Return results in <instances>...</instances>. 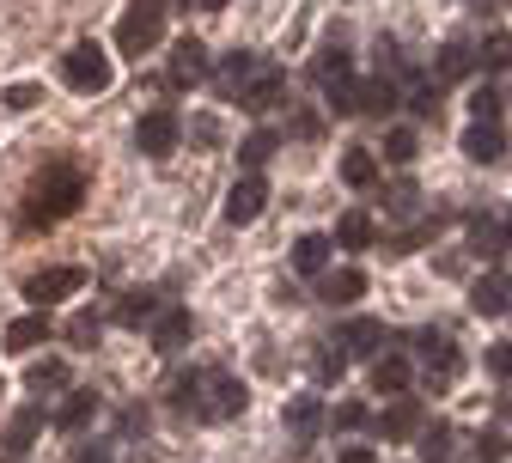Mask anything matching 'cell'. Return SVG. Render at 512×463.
I'll use <instances>...</instances> for the list:
<instances>
[{
	"label": "cell",
	"mask_w": 512,
	"mask_h": 463,
	"mask_svg": "<svg viewBox=\"0 0 512 463\" xmlns=\"http://www.w3.org/2000/svg\"><path fill=\"white\" fill-rule=\"evenodd\" d=\"M98 329H104V317H98V311H80V317L68 323V342H74V348H98Z\"/></svg>",
	"instance_id": "60d3db41"
},
{
	"label": "cell",
	"mask_w": 512,
	"mask_h": 463,
	"mask_svg": "<svg viewBox=\"0 0 512 463\" xmlns=\"http://www.w3.org/2000/svg\"><path fill=\"white\" fill-rule=\"evenodd\" d=\"M476 451H482L488 463H500V457H506L512 445H506V433H482V439H476Z\"/></svg>",
	"instance_id": "7dc6e473"
},
{
	"label": "cell",
	"mask_w": 512,
	"mask_h": 463,
	"mask_svg": "<svg viewBox=\"0 0 512 463\" xmlns=\"http://www.w3.org/2000/svg\"><path fill=\"white\" fill-rule=\"evenodd\" d=\"M43 342H49V317H43V311L7 323V354H31V348H43Z\"/></svg>",
	"instance_id": "cb8c5ba5"
},
{
	"label": "cell",
	"mask_w": 512,
	"mask_h": 463,
	"mask_svg": "<svg viewBox=\"0 0 512 463\" xmlns=\"http://www.w3.org/2000/svg\"><path fill=\"white\" fill-rule=\"evenodd\" d=\"M305 74H311V86H336L342 74H354V68H348V49H342V43H330V49H317Z\"/></svg>",
	"instance_id": "f1b7e54d"
},
{
	"label": "cell",
	"mask_w": 512,
	"mask_h": 463,
	"mask_svg": "<svg viewBox=\"0 0 512 463\" xmlns=\"http://www.w3.org/2000/svg\"><path fill=\"white\" fill-rule=\"evenodd\" d=\"M311 366H317V384H336V378L348 372V354H342L336 342H317V360H311Z\"/></svg>",
	"instance_id": "8d00e7d4"
},
{
	"label": "cell",
	"mask_w": 512,
	"mask_h": 463,
	"mask_svg": "<svg viewBox=\"0 0 512 463\" xmlns=\"http://www.w3.org/2000/svg\"><path fill=\"white\" fill-rule=\"evenodd\" d=\"M476 68H488V74H506L512 68V31H494V37L476 43Z\"/></svg>",
	"instance_id": "d6a6232c"
},
{
	"label": "cell",
	"mask_w": 512,
	"mask_h": 463,
	"mask_svg": "<svg viewBox=\"0 0 512 463\" xmlns=\"http://www.w3.org/2000/svg\"><path fill=\"white\" fill-rule=\"evenodd\" d=\"M37 98H43L37 86H7V110H31Z\"/></svg>",
	"instance_id": "c3c4849f"
},
{
	"label": "cell",
	"mask_w": 512,
	"mask_h": 463,
	"mask_svg": "<svg viewBox=\"0 0 512 463\" xmlns=\"http://www.w3.org/2000/svg\"><path fill=\"white\" fill-rule=\"evenodd\" d=\"M317 293H324L330 305H354L366 293V275L360 269H324V275H317Z\"/></svg>",
	"instance_id": "603a6c76"
},
{
	"label": "cell",
	"mask_w": 512,
	"mask_h": 463,
	"mask_svg": "<svg viewBox=\"0 0 512 463\" xmlns=\"http://www.w3.org/2000/svg\"><path fill=\"white\" fill-rule=\"evenodd\" d=\"M470 311H482V317H500V311H512V275H506V269H488V275H476V281H470Z\"/></svg>",
	"instance_id": "7c38bea8"
},
{
	"label": "cell",
	"mask_w": 512,
	"mask_h": 463,
	"mask_svg": "<svg viewBox=\"0 0 512 463\" xmlns=\"http://www.w3.org/2000/svg\"><path fill=\"white\" fill-rule=\"evenodd\" d=\"M342 183H348V189H378V159H372L366 147H348V153H342Z\"/></svg>",
	"instance_id": "f546056e"
},
{
	"label": "cell",
	"mask_w": 512,
	"mask_h": 463,
	"mask_svg": "<svg viewBox=\"0 0 512 463\" xmlns=\"http://www.w3.org/2000/svg\"><path fill=\"white\" fill-rule=\"evenodd\" d=\"M409 378H415V366H409V354H397V348H384V354L372 360V384H378L384 396L409 390Z\"/></svg>",
	"instance_id": "7402d4cb"
},
{
	"label": "cell",
	"mask_w": 512,
	"mask_h": 463,
	"mask_svg": "<svg viewBox=\"0 0 512 463\" xmlns=\"http://www.w3.org/2000/svg\"><path fill=\"white\" fill-rule=\"evenodd\" d=\"M384 159H391V165L415 159V135H409V128H391V135H384Z\"/></svg>",
	"instance_id": "b9f144b4"
},
{
	"label": "cell",
	"mask_w": 512,
	"mask_h": 463,
	"mask_svg": "<svg viewBox=\"0 0 512 463\" xmlns=\"http://www.w3.org/2000/svg\"><path fill=\"white\" fill-rule=\"evenodd\" d=\"M135 147H141L147 159H165V153L177 147V116H171V110H147V116L135 122Z\"/></svg>",
	"instance_id": "8fae6325"
},
{
	"label": "cell",
	"mask_w": 512,
	"mask_h": 463,
	"mask_svg": "<svg viewBox=\"0 0 512 463\" xmlns=\"http://www.w3.org/2000/svg\"><path fill=\"white\" fill-rule=\"evenodd\" d=\"M330 244H336L330 232H305V238L293 244V269H299V275H324V262H330Z\"/></svg>",
	"instance_id": "484cf974"
},
{
	"label": "cell",
	"mask_w": 512,
	"mask_h": 463,
	"mask_svg": "<svg viewBox=\"0 0 512 463\" xmlns=\"http://www.w3.org/2000/svg\"><path fill=\"white\" fill-rule=\"evenodd\" d=\"M263 208H269V183H263V171H244V177L232 183V195H226V226H250Z\"/></svg>",
	"instance_id": "9c48e42d"
},
{
	"label": "cell",
	"mask_w": 512,
	"mask_h": 463,
	"mask_svg": "<svg viewBox=\"0 0 512 463\" xmlns=\"http://www.w3.org/2000/svg\"><path fill=\"white\" fill-rule=\"evenodd\" d=\"M189 141H196V147H214V141H220V128H214V116H202L196 128H189Z\"/></svg>",
	"instance_id": "681fc988"
},
{
	"label": "cell",
	"mask_w": 512,
	"mask_h": 463,
	"mask_svg": "<svg viewBox=\"0 0 512 463\" xmlns=\"http://www.w3.org/2000/svg\"><path fill=\"white\" fill-rule=\"evenodd\" d=\"M25 390H31V396H55V390L68 396V390H74V372H68V360H55V354H49V360H31V372H25Z\"/></svg>",
	"instance_id": "d6986e66"
},
{
	"label": "cell",
	"mask_w": 512,
	"mask_h": 463,
	"mask_svg": "<svg viewBox=\"0 0 512 463\" xmlns=\"http://www.w3.org/2000/svg\"><path fill=\"white\" fill-rule=\"evenodd\" d=\"M488 372H494V378H512V342H494V348H488Z\"/></svg>",
	"instance_id": "bcb514c9"
},
{
	"label": "cell",
	"mask_w": 512,
	"mask_h": 463,
	"mask_svg": "<svg viewBox=\"0 0 512 463\" xmlns=\"http://www.w3.org/2000/svg\"><path fill=\"white\" fill-rule=\"evenodd\" d=\"M330 238H336L342 250H366V244H372L378 232H372V214H360V208H348V214L336 220V232H330Z\"/></svg>",
	"instance_id": "4dcf8cb0"
},
{
	"label": "cell",
	"mask_w": 512,
	"mask_h": 463,
	"mask_svg": "<svg viewBox=\"0 0 512 463\" xmlns=\"http://www.w3.org/2000/svg\"><path fill=\"white\" fill-rule=\"evenodd\" d=\"M208 74H214V61H208V43H202V37H183V43L171 49L165 86H171V92H196V86H208Z\"/></svg>",
	"instance_id": "52a82bcc"
},
{
	"label": "cell",
	"mask_w": 512,
	"mask_h": 463,
	"mask_svg": "<svg viewBox=\"0 0 512 463\" xmlns=\"http://www.w3.org/2000/svg\"><path fill=\"white\" fill-rule=\"evenodd\" d=\"M86 287V269L80 262H49V269H37L31 281H25V299L43 311V305H61V299H74Z\"/></svg>",
	"instance_id": "8992f818"
},
{
	"label": "cell",
	"mask_w": 512,
	"mask_h": 463,
	"mask_svg": "<svg viewBox=\"0 0 512 463\" xmlns=\"http://www.w3.org/2000/svg\"><path fill=\"white\" fill-rule=\"evenodd\" d=\"M470 122H500V86H476L470 92Z\"/></svg>",
	"instance_id": "ab89813d"
},
{
	"label": "cell",
	"mask_w": 512,
	"mask_h": 463,
	"mask_svg": "<svg viewBox=\"0 0 512 463\" xmlns=\"http://www.w3.org/2000/svg\"><path fill=\"white\" fill-rule=\"evenodd\" d=\"M470 7H476V13H500V7H506V0H470Z\"/></svg>",
	"instance_id": "f5cc1de1"
},
{
	"label": "cell",
	"mask_w": 512,
	"mask_h": 463,
	"mask_svg": "<svg viewBox=\"0 0 512 463\" xmlns=\"http://www.w3.org/2000/svg\"><path fill=\"white\" fill-rule=\"evenodd\" d=\"M391 110H397L391 80H360V116H391Z\"/></svg>",
	"instance_id": "836d02e7"
},
{
	"label": "cell",
	"mask_w": 512,
	"mask_h": 463,
	"mask_svg": "<svg viewBox=\"0 0 512 463\" xmlns=\"http://www.w3.org/2000/svg\"><path fill=\"white\" fill-rule=\"evenodd\" d=\"M189 7H202V13H220V7H226V0H189Z\"/></svg>",
	"instance_id": "db71d44e"
},
{
	"label": "cell",
	"mask_w": 512,
	"mask_h": 463,
	"mask_svg": "<svg viewBox=\"0 0 512 463\" xmlns=\"http://www.w3.org/2000/svg\"><path fill=\"white\" fill-rule=\"evenodd\" d=\"M372 55H378V80H391V74H397V68H403V49H397V43H391V37H384V43H378V49H372Z\"/></svg>",
	"instance_id": "ee69618b"
},
{
	"label": "cell",
	"mask_w": 512,
	"mask_h": 463,
	"mask_svg": "<svg viewBox=\"0 0 512 463\" xmlns=\"http://www.w3.org/2000/svg\"><path fill=\"white\" fill-rule=\"evenodd\" d=\"M287 98V74L275 68V61H256V74H250V86H244V110H275Z\"/></svg>",
	"instance_id": "4fadbf2b"
},
{
	"label": "cell",
	"mask_w": 512,
	"mask_h": 463,
	"mask_svg": "<svg viewBox=\"0 0 512 463\" xmlns=\"http://www.w3.org/2000/svg\"><path fill=\"white\" fill-rule=\"evenodd\" d=\"M470 68H476V43L470 37H452L439 49V61H433V80L439 86H458V80H470Z\"/></svg>",
	"instance_id": "2e32d148"
},
{
	"label": "cell",
	"mask_w": 512,
	"mask_h": 463,
	"mask_svg": "<svg viewBox=\"0 0 512 463\" xmlns=\"http://www.w3.org/2000/svg\"><path fill=\"white\" fill-rule=\"evenodd\" d=\"M165 13H171V0H128V13L116 19V49L128 61H141L165 37Z\"/></svg>",
	"instance_id": "7a4b0ae2"
},
{
	"label": "cell",
	"mask_w": 512,
	"mask_h": 463,
	"mask_svg": "<svg viewBox=\"0 0 512 463\" xmlns=\"http://www.w3.org/2000/svg\"><path fill=\"white\" fill-rule=\"evenodd\" d=\"M61 80H68L74 92H104L110 86V55H104V43L80 37L68 55H61Z\"/></svg>",
	"instance_id": "5b68a950"
},
{
	"label": "cell",
	"mask_w": 512,
	"mask_h": 463,
	"mask_svg": "<svg viewBox=\"0 0 512 463\" xmlns=\"http://www.w3.org/2000/svg\"><path fill=\"white\" fill-rule=\"evenodd\" d=\"M500 421H512V390H506V396H500Z\"/></svg>",
	"instance_id": "11a10c76"
},
{
	"label": "cell",
	"mask_w": 512,
	"mask_h": 463,
	"mask_svg": "<svg viewBox=\"0 0 512 463\" xmlns=\"http://www.w3.org/2000/svg\"><path fill=\"white\" fill-rule=\"evenodd\" d=\"M293 135L299 141H324V116H317V110H293Z\"/></svg>",
	"instance_id": "7bdbcfd3"
},
{
	"label": "cell",
	"mask_w": 512,
	"mask_h": 463,
	"mask_svg": "<svg viewBox=\"0 0 512 463\" xmlns=\"http://www.w3.org/2000/svg\"><path fill=\"white\" fill-rule=\"evenodd\" d=\"M244 403H250V390H244V378H232V372H202V396H196V421H232V415H244Z\"/></svg>",
	"instance_id": "277c9868"
},
{
	"label": "cell",
	"mask_w": 512,
	"mask_h": 463,
	"mask_svg": "<svg viewBox=\"0 0 512 463\" xmlns=\"http://www.w3.org/2000/svg\"><path fill=\"white\" fill-rule=\"evenodd\" d=\"M80 202H86V165H80L74 153H49V159H37V171L25 177L13 232H19V238H37V232L61 226Z\"/></svg>",
	"instance_id": "6da1fadb"
},
{
	"label": "cell",
	"mask_w": 512,
	"mask_h": 463,
	"mask_svg": "<svg viewBox=\"0 0 512 463\" xmlns=\"http://www.w3.org/2000/svg\"><path fill=\"white\" fill-rule=\"evenodd\" d=\"M452 451H458V427H452V421H427V427H421V457H427V463H445Z\"/></svg>",
	"instance_id": "1f68e13d"
},
{
	"label": "cell",
	"mask_w": 512,
	"mask_h": 463,
	"mask_svg": "<svg viewBox=\"0 0 512 463\" xmlns=\"http://www.w3.org/2000/svg\"><path fill=\"white\" fill-rule=\"evenodd\" d=\"M384 189V208H391V214H409L415 202H421V189L409 183V177H391V183H378Z\"/></svg>",
	"instance_id": "74e56055"
},
{
	"label": "cell",
	"mask_w": 512,
	"mask_h": 463,
	"mask_svg": "<svg viewBox=\"0 0 512 463\" xmlns=\"http://www.w3.org/2000/svg\"><path fill=\"white\" fill-rule=\"evenodd\" d=\"M98 403H104L98 390H68V396H61V409H55V427H61V433L92 427V421H98Z\"/></svg>",
	"instance_id": "e0dca14e"
},
{
	"label": "cell",
	"mask_w": 512,
	"mask_h": 463,
	"mask_svg": "<svg viewBox=\"0 0 512 463\" xmlns=\"http://www.w3.org/2000/svg\"><path fill=\"white\" fill-rule=\"evenodd\" d=\"M506 244H512V226L500 214H470V250L476 256H506Z\"/></svg>",
	"instance_id": "ffe728a7"
},
{
	"label": "cell",
	"mask_w": 512,
	"mask_h": 463,
	"mask_svg": "<svg viewBox=\"0 0 512 463\" xmlns=\"http://www.w3.org/2000/svg\"><path fill=\"white\" fill-rule=\"evenodd\" d=\"M80 463H110V445H86V451H80Z\"/></svg>",
	"instance_id": "f907efd6"
},
{
	"label": "cell",
	"mask_w": 512,
	"mask_h": 463,
	"mask_svg": "<svg viewBox=\"0 0 512 463\" xmlns=\"http://www.w3.org/2000/svg\"><path fill=\"white\" fill-rule=\"evenodd\" d=\"M342 463H372V451H366V445H348V451H342Z\"/></svg>",
	"instance_id": "816d5d0a"
},
{
	"label": "cell",
	"mask_w": 512,
	"mask_h": 463,
	"mask_svg": "<svg viewBox=\"0 0 512 463\" xmlns=\"http://www.w3.org/2000/svg\"><path fill=\"white\" fill-rule=\"evenodd\" d=\"M37 439H43V409H37V403L13 409V415H7V427H0V445H7V457H25Z\"/></svg>",
	"instance_id": "5bb4252c"
},
{
	"label": "cell",
	"mask_w": 512,
	"mask_h": 463,
	"mask_svg": "<svg viewBox=\"0 0 512 463\" xmlns=\"http://www.w3.org/2000/svg\"><path fill=\"white\" fill-rule=\"evenodd\" d=\"M7 463H13V457H7Z\"/></svg>",
	"instance_id": "9f6ffc18"
},
{
	"label": "cell",
	"mask_w": 512,
	"mask_h": 463,
	"mask_svg": "<svg viewBox=\"0 0 512 463\" xmlns=\"http://www.w3.org/2000/svg\"><path fill=\"white\" fill-rule=\"evenodd\" d=\"M366 421H372L366 403H342V409H336V427H342V433H354V427H366Z\"/></svg>",
	"instance_id": "f6af8a7d"
},
{
	"label": "cell",
	"mask_w": 512,
	"mask_h": 463,
	"mask_svg": "<svg viewBox=\"0 0 512 463\" xmlns=\"http://www.w3.org/2000/svg\"><path fill=\"white\" fill-rule=\"evenodd\" d=\"M397 98H403L415 116H433V110H439V80H433V74H409V68H403V92H397Z\"/></svg>",
	"instance_id": "4316f807"
},
{
	"label": "cell",
	"mask_w": 512,
	"mask_h": 463,
	"mask_svg": "<svg viewBox=\"0 0 512 463\" xmlns=\"http://www.w3.org/2000/svg\"><path fill=\"white\" fill-rule=\"evenodd\" d=\"M439 226H445V214H433V220H421V226H409V232H397V238H391V250H397V256H409V250H427Z\"/></svg>",
	"instance_id": "d590c367"
},
{
	"label": "cell",
	"mask_w": 512,
	"mask_h": 463,
	"mask_svg": "<svg viewBox=\"0 0 512 463\" xmlns=\"http://www.w3.org/2000/svg\"><path fill=\"white\" fill-rule=\"evenodd\" d=\"M147 336H153V348H159V354H183V348H189V336H196V317H189L183 305H165V311L153 317Z\"/></svg>",
	"instance_id": "30bf717a"
},
{
	"label": "cell",
	"mask_w": 512,
	"mask_h": 463,
	"mask_svg": "<svg viewBox=\"0 0 512 463\" xmlns=\"http://www.w3.org/2000/svg\"><path fill=\"white\" fill-rule=\"evenodd\" d=\"M250 74H256V55H250V49H232V55L214 61V92H220V98H244Z\"/></svg>",
	"instance_id": "9a60e30c"
},
{
	"label": "cell",
	"mask_w": 512,
	"mask_h": 463,
	"mask_svg": "<svg viewBox=\"0 0 512 463\" xmlns=\"http://www.w3.org/2000/svg\"><path fill=\"white\" fill-rule=\"evenodd\" d=\"M348 360H378L384 348H391V329H384L378 317H348V323H336V336H330Z\"/></svg>",
	"instance_id": "ba28073f"
},
{
	"label": "cell",
	"mask_w": 512,
	"mask_h": 463,
	"mask_svg": "<svg viewBox=\"0 0 512 463\" xmlns=\"http://www.w3.org/2000/svg\"><path fill=\"white\" fill-rule=\"evenodd\" d=\"M275 147H281L275 128H250V135L238 141V165H244V171H263V165L275 159Z\"/></svg>",
	"instance_id": "83f0119b"
},
{
	"label": "cell",
	"mask_w": 512,
	"mask_h": 463,
	"mask_svg": "<svg viewBox=\"0 0 512 463\" xmlns=\"http://www.w3.org/2000/svg\"><path fill=\"white\" fill-rule=\"evenodd\" d=\"M153 317H159V299L153 293H128L116 305V323H128V329H153Z\"/></svg>",
	"instance_id": "e575fe53"
},
{
	"label": "cell",
	"mask_w": 512,
	"mask_h": 463,
	"mask_svg": "<svg viewBox=\"0 0 512 463\" xmlns=\"http://www.w3.org/2000/svg\"><path fill=\"white\" fill-rule=\"evenodd\" d=\"M421 403H415V396H403V403H391V409H384L378 415V439H421Z\"/></svg>",
	"instance_id": "ac0fdd59"
},
{
	"label": "cell",
	"mask_w": 512,
	"mask_h": 463,
	"mask_svg": "<svg viewBox=\"0 0 512 463\" xmlns=\"http://www.w3.org/2000/svg\"><path fill=\"white\" fill-rule=\"evenodd\" d=\"M409 348L427 360V390H452L458 378H464V348L445 336L439 323H427V329H415L409 336Z\"/></svg>",
	"instance_id": "3957f363"
},
{
	"label": "cell",
	"mask_w": 512,
	"mask_h": 463,
	"mask_svg": "<svg viewBox=\"0 0 512 463\" xmlns=\"http://www.w3.org/2000/svg\"><path fill=\"white\" fill-rule=\"evenodd\" d=\"M330 110H336V116H360V80H354V74H342V80L330 86Z\"/></svg>",
	"instance_id": "f35d334b"
},
{
	"label": "cell",
	"mask_w": 512,
	"mask_h": 463,
	"mask_svg": "<svg viewBox=\"0 0 512 463\" xmlns=\"http://www.w3.org/2000/svg\"><path fill=\"white\" fill-rule=\"evenodd\" d=\"M287 433L293 439H317L324 433V403H317V396H293L287 403Z\"/></svg>",
	"instance_id": "d4e9b609"
},
{
	"label": "cell",
	"mask_w": 512,
	"mask_h": 463,
	"mask_svg": "<svg viewBox=\"0 0 512 463\" xmlns=\"http://www.w3.org/2000/svg\"><path fill=\"white\" fill-rule=\"evenodd\" d=\"M464 153H470L476 165H500V153H506L500 122H470V128H464Z\"/></svg>",
	"instance_id": "44dd1931"
}]
</instances>
